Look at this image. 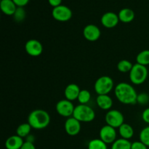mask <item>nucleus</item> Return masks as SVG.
Here are the masks:
<instances>
[{
	"label": "nucleus",
	"instance_id": "nucleus-1",
	"mask_svg": "<svg viewBox=\"0 0 149 149\" xmlns=\"http://www.w3.org/2000/svg\"><path fill=\"white\" fill-rule=\"evenodd\" d=\"M114 93L117 100L123 104L135 105L137 103L136 90L128 83H119L115 87Z\"/></svg>",
	"mask_w": 149,
	"mask_h": 149
},
{
	"label": "nucleus",
	"instance_id": "nucleus-2",
	"mask_svg": "<svg viewBox=\"0 0 149 149\" xmlns=\"http://www.w3.org/2000/svg\"><path fill=\"white\" fill-rule=\"evenodd\" d=\"M50 122V116L43 109H36L29 113L28 123L33 129L42 130L46 128Z\"/></svg>",
	"mask_w": 149,
	"mask_h": 149
},
{
	"label": "nucleus",
	"instance_id": "nucleus-3",
	"mask_svg": "<svg viewBox=\"0 0 149 149\" xmlns=\"http://www.w3.org/2000/svg\"><path fill=\"white\" fill-rule=\"evenodd\" d=\"M73 116L80 122H90L95 118V113L87 104H79L75 107Z\"/></svg>",
	"mask_w": 149,
	"mask_h": 149
},
{
	"label": "nucleus",
	"instance_id": "nucleus-4",
	"mask_svg": "<svg viewBox=\"0 0 149 149\" xmlns=\"http://www.w3.org/2000/svg\"><path fill=\"white\" fill-rule=\"evenodd\" d=\"M148 75V71L146 66L135 63L130 72V79L132 84L139 85L146 81Z\"/></svg>",
	"mask_w": 149,
	"mask_h": 149
},
{
	"label": "nucleus",
	"instance_id": "nucleus-5",
	"mask_svg": "<svg viewBox=\"0 0 149 149\" xmlns=\"http://www.w3.org/2000/svg\"><path fill=\"white\" fill-rule=\"evenodd\" d=\"M114 83L109 76H102L95 83V91L97 95H109L113 88Z\"/></svg>",
	"mask_w": 149,
	"mask_h": 149
},
{
	"label": "nucleus",
	"instance_id": "nucleus-6",
	"mask_svg": "<svg viewBox=\"0 0 149 149\" xmlns=\"http://www.w3.org/2000/svg\"><path fill=\"white\" fill-rule=\"evenodd\" d=\"M106 124L113 128H119L125 123V117L121 111L118 110H110L106 113L105 116Z\"/></svg>",
	"mask_w": 149,
	"mask_h": 149
},
{
	"label": "nucleus",
	"instance_id": "nucleus-7",
	"mask_svg": "<svg viewBox=\"0 0 149 149\" xmlns=\"http://www.w3.org/2000/svg\"><path fill=\"white\" fill-rule=\"evenodd\" d=\"M55 109L58 114L61 115V116L69 118L71 116H73L75 106L72 103V101H70L67 99H64V100H61L57 103Z\"/></svg>",
	"mask_w": 149,
	"mask_h": 149
},
{
	"label": "nucleus",
	"instance_id": "nucleus-8",
	"mask_svg": "<svg viewBox=\"0 0 149 149\" xmlns=\"http://www.w3.org/2000/svg\"><path fill=\"white\" fill-rule=\"evenodd\" d=\"M72 11L65 5H60L54 7L52 11V15L55 20L60 22H65L72 17Z\"/></svg>",
	"mask_w": 149,
	"mask_h": 149
},
{
	"label": "nucleus",
	"instance_id": "nucleus-9",
	"mask_svg": "<svg viewBox=\"0 0 149 149\" xmlns=\"http://www.w3.org/2000/svg\"><path fill=\"white\" fill-rule=\"evenodd\" d=\"M100 139L106 144H112L116 140V129L106 125L102 127L100 130Z\"/></svg>",
	"mask_w": 149,
	"mask_h": 149
},
{
	"label": "nucleus",
	"instance_id": "nucleus-10",
	"mask_svg": "<svg viewBox=\"0 0 149 149\" xmlns=\"http://www.w3.org/2000/svg\"><path fill=\"white\" fill-rule=\"evenodd\" d=\"M65 132L70 136H75L81 131V122L74 116L68 118L64 125Z\"/></svg>",
	"mask_w": 149,
	"mask_h": 149
},
{
	"label": "nucleus",
	"instance_id": "nucleus-11",
	"mask_svg": "<svg viewBox=\"0 0 149 149\" xmlns=\"http://www.w3.org/2000/svg\"><path fill=\"white\" fill-rule=\"evenodd\" d=\"M25 49L26 52L31 56L37 57L42 53L43 46L39 40L30 39L26 43Z\"/></svg>",
	"mask_w": 149,
	"mask_h": 149
},
{
	"label": "nucleus",
	"instance_id": "nucleus-12",
	"mask_svg": "<svg viewBox=\"0 0 149 149\" xmlns=\"http://www.w3.org/2000/svg\"><path fill=\"white\" fill-rule=\"evenodd\" d=\"M101 32L97 26L89 24L84 28L83 35L84 37L89 42H95L100 38Z\"/></svg>",
	"mask_w": 149,
	"mask_h": 149
},
{
	"label": "nucleus",
	"instance_id": "nucleus-13",
	"mask_svg": "<svg viewBox=\"0 0 149 149\" xmlns=\"http://www.w3.org/2000/svg\"><path fill=\"white\" fill-rule=\"evenodd\" d=\"M102 25L107 29H112L118 25L119 22V16L113 12H107L104 13L101 17Z\"/></svg>",
	"mask_w": 149,
	"mask_h": 149
},
{
	"label": "nucleus",
	"instance_id": "nucleus-14",
	"mask_svg": "<svg viewBox=\"0 0 149 149\" xmlns=\"http://www.w3.org/2000/svg\"><path fill=\"white\" fill-rule=\"evenodd\" d=\"M80 90L79 87L76 84H70L66 86L64 90V95H65V99L73 101L77 99H78L79 95Z\"/></svg>",
	"mask_w": 149,
	"mask_h": 149
},
{
	"label": "nucleus",
	"instance_id": "nucleus-15",
	"mask_svg": "<svg viewBox=\"0 0 149 149\" xmlns=\"http://www.w3.org/2000/svg\"><path fill=\"white\" fill-rule=\"evenodd\" d=\"M0 8L4 14L7 15H14L17 7L13 0H1Z\"/></svg>",
	"mask_w": 149,
	"mask_h": 149
},
{
	"label": "nucleus",
	"instance_id": "nucleus-16",
	"mask_svg": "<svg viewBox=\"0 0 149 149\" xmlns=\"http://www.w3.org/2000/svg\"><path fill=\"white\" fill-rule=\"evenodd\" d=\"M24 143L23 139L17 135L9 137L5 141V148L7 149H20Z\"/></svg>",
	"mask_w": 149,
	"mask_h": 149
},
{
	"label": "nucleus",
	"instance_id": "nucleus-17",
	"mask_svg": "<svg viewBox=\"0 0 149 149\" xmlns=\"http://www.w3.org/2000/svg\"><path fill=\"white\" fill-rule=\"evenodd\" d=\"M97 106L102 110H109L113 106V100L109 95H99L96 98Z\"/></svg>",
	"mask_w": 149,
	"mask_h": 149
},
{
	"label": "nucleus",
	"instance_id": "nucleus-18",
	"mask_svg": "<svg viewBox=\"0 0 149 149\" xmlns=\"http://www.w3.org/2000/svg\"><path fill=\"white\" fill-rule=\"evenodd\" d=\"M119 21L124 23H129L135 18V13L132 9L123 8L118 13Z\"/></svg>",
	"mask_w": 149,
	"mask_h": 149
},
{
	"label": "nucleus",
	"instance_id": "nucleus-19",
	"mask_svg": "<svg viewBox=\"0 0 149 149\" xmlns=\"http://www.w3.org/2000/svg\"><path fill=\"white\" fill-rule=\"evenodd\" d=\"M119 133L122 138L129 140L132 138L134 135V130L131 125L124 123L119 127Z\"/></svg>",
	"mask_w": 149,
	"mask_h": 149
},
{
	"label": "nucleus",
	"instance_id": "nucleus-20",
	"mask_svg": "<svg viewBox=\"0 0 149 149\" xmlns=\"http://www.w3.org/2000/svg\"><path fill=\"white\" fill-rule=\"evenodd\" d=\"M131 146L132 143H130L129 140L120 138V139H116L112 143L111 149H131Z\"/></svg>",
	"mask_w": 149,
	"mask_h": 149
},
{
	"label": "nucleus",
	"instance_id": "nucleus-21",
	"mask_svg": "<svg viewBox=\"0 0 149 149\" xmlns=\"http://www.w3.org/2000/svg\"><path fill=\"white\" fill-rule=\"evenodd\" d=\"M31 127L29 123H23L19 125L16 130V134L22 138H26L30 135Z\"/></svg>",
	"mask_w": 149,
	"mask_h": 149
},
{
	"label": "nucleus",
	"instance_id": "nucleus-22",
	"mask_svg": "<svg viewBox=\"0 0 149 149\" xmlns=\"http://www.w3.org/2000/svg\"><path fill=\"white\" fill-rule=\"evenodd\" d=\"M137 63L146 66L149 65V49L141 51L136 57Z\"/></svg>",
	"mask_w": 149,
	"mask_h": 149
},
{
	"label": "nucleus",
	"instance_id": "nucleus-23",
	"mask_svg": "<svg viewBox=\"0 0 149 149\" xmlns=\"http://www.w3.org/2000/svg\"><path fill=\"white\" fill-rule=\"evenodd\" d=\"M87 149H108L107 144L103 142L102 140L93 139L89 142L87 145Z\"/></svg>",
	"mask_w": 149,
	"mask_h": 149
},
{
	"label": "nucleus",
	"instance_id": "nucleus-24",
	"mask_svg": "<svg viewBox=\"0 0 149 149\" xmlns=\"http://www.w3.org/2000/svg\"><path fill=\"white\" fill-rule=\"evenodd\" d=\"M132 67L133 65L132 63L127 60H122L117 64V69L122 73L130 72Z\"/></svg>",
	"mask_w": 149,
	"mask_h": 149
},
{
	"label": "nucleus",
	"instance_id": "nucleus-25",
	"mask_svg": "<svg viewBox=\"0 0 149 149\" xmlns=\"http://www.w3.org/2000/svg\"><path fill=\"white\" fill-rule=\"evenodd\" d=\"M91 99V94L87 90H81L78 97V101L80 104H87Z\"/></svg>",
	"mask_w": 149,
	"mask_h": 149
},
{
	"label": "nucleus",
	"instance_id": "nucleus-26",
	"mask_svg": "<svg viewBox=\"0 0 149 149\" xmlns=\"http://www.w3.org/2000/svg\"><path fill=\"white\" fill-rule=\"evenodd\" d=\"M140 141L143 143L146 146L149 147V126L146 127L140 133Z\"/></svg>",
	"mask_w": 149,
	"mask_h": 149
},
{
	"label": "nucleus",
	"instance_id": "nucleus-27",
	"mask_svg": "<svg viewBox=\"0 0 149 149\" xmlns=\"http://www.w3.org/2000/svg\"><path fill=\"white\" fill-rule=\"evenodd\" d=\"M26 17V12H25L23 7H17L15 13L14 14V18L17 22H21L24 20Z\"/></svg>",
	"mask_w": 149,
	"mask_h": 149
},
{
	"label": "nucleus",
	"instance_id": "nucleus-28",
	"mask_svg": "<svg viewBox=\"0 0 149 149\" xmlns=\"http://www.w3.org/2000/svg\"><path fill=\"white\" fill-rule=\"evenodd\" d=\"M149 102V95L146 93H141L138 95L137 103L141 105H146Z\"/></svg>",
	"mask_w": 149,
	"mask_h": 149
},
{
	"label": "nucleus",
	"instance_id": "nucleus-29",
	"mask_svg": "<svg viewBox=\"0 0 149 149\" xmlns=\"http://www.w3.org/2000/svg\"><path fill=\"white\" fill-rule=\"evenodd\" d=\"M131 149H148V146L141 141H135L134 143H132Z\"/></svg>",
	"mask_w": 149,
	"mask_h": 149
},
{
	"label": "nucleus",
	"instance_id": "nucleus-30",
	"mask_svg": "<svg viewBox=\"0 0 149 149\" xmlns=\"http://www.w3.org/2000/svg\"><path fill=\"white\" fill-rule=\"evenodd\" d=\"M142 119L146 123L149 124V108H147L143 111L142 113Z\"/></svg>",
	"mask_w": 149,
	"mask_h": 149
},
{
	"label": "nucleus",
	"instance_id": "nucleus-31",
	"mask_svg": "<svg viewBox=\"0 0 149 149\" xmlns=\"http://www.w3.org/2000/svg\"><path fill=\"white\" fill-rule=\"evenodd\" d=\"M13 1H14L15 4L17 5V7H23L29 2L30 0H13Z\"/></svg>",
	"mask_w": 149,
	"mask_h": 149
},
{
	"label": "nucleus",
	"instance_id": "nucleus-32",
	"mask_svg": "<svg viewBox=\"0 0 149 149\" xmlns=\"http://www.w3.org/2000/svg\"><path fill=\"white\" fill-rule=\"evenodd\" d=\"M20 149H36V147H35V145L33 144V143L26 141L23 144V146H22Z\"/></svg>",
	"mask_w": 149,
	"mask_h": 149
},
{
	"label": "nucleus",
	"instance_id": "nucleus-33",
	"mask_svg": "<svg viewBox=\"0 0 149 149\" xmlns=\"http://www.w3.org/2000/svg\"><path fill=\"white\" fill-rule=\"evenodd\" d=\"M48 2L50 4V6H52L54 8V7H56L61 5L62 0H48Z\"/></svg>",
	"mask_w": 149,
	"mask_h": 149
},
{
	"label": "nucleus",
	"instance_id": "nucleus-34",
	"mask_svg": "<svg viewBox=\"0 0 149 149\" xmlns=\"http://www.w3.org/2000/svg\"><path fill=\"white\" fill-rule=\"evenodd\" d=\"M35 138L32 135H29V136L26 137V141H28V142H31V143H33L35 141Z\"/></svg>",
	"mask_w": 149,
	"mask_h": 149
}]
</instances>
